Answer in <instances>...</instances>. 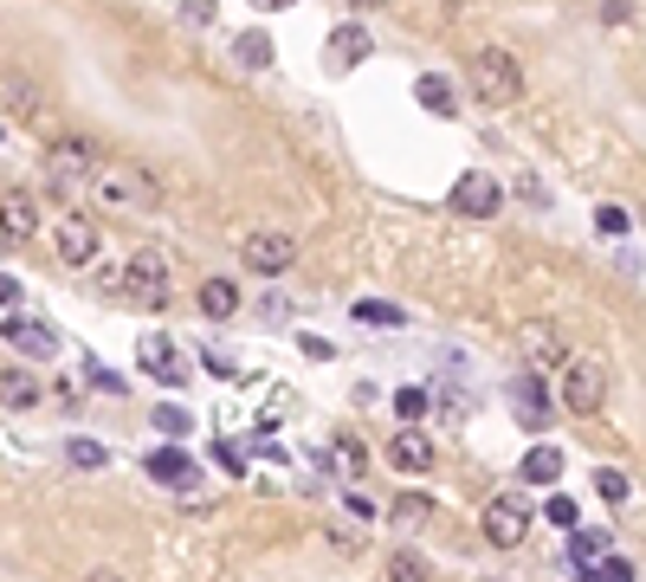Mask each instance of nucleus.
<instances>
[{"label":"nucleus","mask_w":646,"mask_h":582,"mask_svg":"<svg viewBox=\"0 0 646 582\" xmlns=\"http://www.w3.org/2000/svg\"><path fill=\"white\" fill-rule=\"evenodd\" d=\"M466 84H472V97H479V104L504 110V104H517V97H524V66H517V53H504V46H479V53H472V66H466Z\"/></svg>","instance_id":"f257e3e1"},{"label":"nucleus","mask_w":646,"mask_h":582,"mask_svg":"<svg viewBox=\"0 0 646 582\" xmlns=\"http://www.w3.org/2000/svg\"><path fill=\"white\" fill-rule=\"evenodd\" d=\"M608 388H614V375H608L601 357H569L563 382H556V408L563 415H601L608 408Z\"/></svg>","instance_id":"f03ea898"},{"label":"nucleus","mask_w":646,"mask_h":582,"mask_svg":"<svg viewBox=\"0 0 646 582\" xmlns=\"http://www.w3.org/2000/svg\"><path fill=\"white\" fill-rule=\"evenodd\" d=\"M530 524H537V511L524 492H498L492 505H485V544L492 550H517L524 537H530Z\"/></svg>","instance_id":"7ed1b4c3"},{"label":"nucleus","mask_w":646,"mask_h":582,"mask_svg":"<svg viewBox=\"0 0 646 582\" xmlns=\"http://www.w3.org/2000/svg\"><path fill=\"white\" fill-rule=\"evenodd\" d=\"M239 266L259 272V279H285L291 266H297V240H291V233H272V226H266V233H246V240H239Z\"/></svg>","instance_id":"20e7f679"},{"label":"nucleus","mask_w":646,"mask_h":582,"mask_svg":"<svg viewBox=\"0 0 646 582\" xmlns=\"http://www.w3.org/2000/svg\"><path fill=\"white\" fill-rule=\"evenodd\" d=\"M97 168H104V155H97V143H91V137H52V143H46V175H52V182H59V188H66V182H91V175H97Z\"/></svg>","instance_id":"39448f33"},{"label":"nucleus","mask_w":646,"mask_h":582,"mask_svg":"<svg viewBox=\"0 0 646 582\" xmlns=\"http://www.w3.org/2000/svg\"><path fill=\"white\" fill-rule=\"evenodd\" d=\"M117 279H124V298L143 304V311H162V304H168V259H162V253H137Z\"/></svg>","instance_id":"423d86ee"},{"label":"nucleus","mask_w":646,"mask_h":582,"mask_svg":"<svg viewBox=\"0 0 646 582\" xmlns=\"http://www.w3.org/2000/svg\"><path fill=\"white\" fill-rule=\"evenodd\" d=\"M91 188H97L104 208H143V201H155V175L149 168H97Z\"/></svg>","instance_id":"0eeeda50"},{"label":"nucleus","mask_w":646,"mask_h":582,"mask_svg":"<svg viewBox=\"0 0 646 582\" xmlns=\"http://www.w3.org/2000/svg\"><path fill=\"white\" fill-rule=\"evenodd\" d=\"M517 344H524V363L530 369H563L569 363V337H563V324H550V317L517 324Z\"/></svg>","instance_id":"6e6552de"},{"label":"nucleus","mask_w":646,"mask_h":582,"mask_svg":"<svg viewBox=\"0 0 646 582\" xmlns=\"http://www.w3.org/2000/svg\"><path fill=\"white\" fill-rule=\"evenodd\" d=\"M52 240H59V259H66V266H91V259L104 253V226L91 214H66L52 226Z\"/></svg>","instance_id":"1a4fd4ad"},{"label":"nucleus","mask_w":646,"mask_h":582,"mask_svg":"<svg viewBox=\"0 0 646 582\" xmlns=\"http://www.w3.org/2000/svg\"><path fill=\"white\" fill-rule=\"evenodd\" d=\"M504 208V188L498 175H485V168H472V175H459V188H453V214L466 220H492Z\"/></svg>","instance_id":"9d476101"},{"label":"nucleus","mask_w":646,"mask_h":582,"mask_svg":"<svg viewBox=\"0 0 646 582\" xmlns=\"http://www.w3.org/2000/svg\"><path fill=\"white\" fill-rule=\"evenodd\" d=\"M510 415H517L530 434H550V421H556V401L543 395V382H537V375H517V382H510Z\"/></svg>","instance_id":"9b49d317"},{"label":"nucleus","mask_w":646,"mask_h":582,"mask_svg":"<svg viewBox=\"0 0 646 582\" xmlns=\"http://www.w3.org/2000/svg\"><path fill=\"white\" fill-rule=\"evenodd\" d=\"M368 53H375L368 26H362V20H343V26L330 33V46H324V66H330V72H356Z\"/></svg>","instance_id":"f8f14e48"},{"label":"nucleus","mask_w":646,"mask_h":582,"mask_svg":"<svg viewBox=\"0 0 646 582\" xmlns=\"http://www.w3.org/2000/svg\"><path fill=\"white\" fill-rule=\"evenodd\" d=\"M0 337H7L13 350H26V357H52V350H59V330H52L46 317H20V311L0 324Z\"/></svg>","instance_id":"ddd939ff"},{"label":"nucleus","mask_w":646,"mask_h":582,"mask_svg":"<svg viewBox=\"0 0 646 582\" xmlns=\"http://www.w3.org/2000/svg\"><path fill=\"white\" fill-rule=\"evenodd\" d=\"M149 479H155V486L188 492V486H201V466H195L181 446H155V453H149Z\"/></svg>","instance_id":"4468645a"},{"label":"nucleus","mask_w":646,"mask_h":582,"mask_svg":"<svg viewBox=\"0 0 646 582\" xmlns=\"http://www.w3.org/2000/svg\"><path fill=\"white\" fill-rule=\"evenodd\" d=\"M39 233V208H33V195H0V240L7 246H26Z\"/></svg>","instance_id":"2eb2a0df"},{"label":"nucleus","mask_w":646,"mask_h":582,"mask_svg":"<svg viewBox=\"0 0 646 582\" xmlns=\"http://www.w3.org/2000/svg\"><path fill=\"white\" fill-rule=\"evenodd\" d=\"M137 363H143L149 375H162V382H181V357L168 350V337H162V330H149L143 344H137Z\"/></svg>","instance_id":"dca6fc26"},{"label":"nucleus","mask_w":646,"mask_h":582,"mask_svg":"<svg viewBox=\"0 0 646 582\" xmlns=\"http://www.w3.org/2000/svg\"><path fill=\"white\" fill-rule=\"evenodd\" d=\"M324 473H330V479H343V486H356L362 473H368V446H356V440H337V446L324 453Z\"/></svg>","instance_id":"f3484780"},{"label":"nucleus","mask_w":646,"mask_h":582,"mask_svg":"<svg viewBox=\"0 0 646 582\" xmlns=\"http://www.w3.org/2000/svg\"><path fill=\"white\" fill-rule=\"evenodd\" d=\"M517 479H524V486H556V479H563V453H556L550 440H543V446H530V453H524V466H517Z\"/></svg>","instance_id":"a211bd4d"},{"label":"nucleus","mask_w":646,"mask_h":582,"mask_svg":"<svg viewBox=\"0 0 646 582\" xmlns=\"http://www.w3.org/2000/svg\"><path fill=\"white\" fill-rule=\"evenodd\" d=\"M39 395H46V388H39L33 369H0V401H7V408H39Z\"/></svg>","instance_id":"6ab92c4d"},{"label":"nucleus","mask_w":646,"mask_h":582,"mask_svg":"<svg viewBox=\"0 0 646 582\" xmlns=\"http://www.w3.org/2000/svg\"><path fill=\"white\" fill-rule=\"evenodd\" d=\"M388 459H395L401 473H427V466H433V440L408 428V434H395V446H388Z\"/></svg>","instance_id":"aec40b11"},{"label":"nucleus","mask_w":646,"mask_h":582,"mask_svg":"<svg viewBox=\"0 0 646 582\" xmlns=\"http://www.w3.org/2000/svg\"><path fill=\"white\" fill-rule=\"evenodd\" d=\"M414 97L427 104L433 117H453V110H459V91H453L439 72H421V78H414Z\"/></svg>","instance_id":"412c9836"},{"label":"nucleus","mask_w":646,"mask_h":582,"mask_svg":"<svg viewBox=\"0 0 646 582\" xmlns=\"http://www.w3.org/2000/svg\"><path fill=\"white\" fill-rule=\"evenodd\" d=\"M350 317H356V324H375V330H401V324H408V311L388 304V298H356Z\"/></svg>","instance_id":"4be33fe9"},{"label":"nucleus","mask_w":646,"mask_h":582,"mask_svg":"<svg viewBox=\"0 0 646 582\" xmlns=\"http://www.w3.org/2000/svg\"><path fill=\"white\" fill-rule=\"evenodd\" d=\"M427 517H433V499H427V492H401V499L388 505V524H395V531H421Z\"/></svg>","instance_id":"5701e85b"},{"label":"nucleus","mask_w":646,"mask_h":582,"mask_svg":"<svg viewBox=\"0 0 646 582\" xmlns=\"http://www.w3.org/2000/svg\"><path fill=\"white\" fill-rule=\"evenodd\" d=\"M201 311L208 317H233L239 311V286L233 279H201Z\"/></svg>","instance_id":"b1692460"},{"label":"nucleus","mask_w":646,"mask_h":582,"mask_svg":"<svg viewBox=\"0 0 646 582\" xmlns=\"http://www.w3.org/2000/svg\"><path fill=\"white\" fill-rule=\"evenodd\" d=\"M233 59H239L246 72H266V66H272V39L252 26V33H239V39H233Z\"/></svg>","instance_id":"393cba45"},{"label":"nucleus","mask_w":646,"mask_h":582,"mask_svg":"<svg viewBox=\"0 0 646 582\" xmlns=\"http://www.w3.org/2000/svg\"><path fill=\"white\" fill-rule=\"evenodd\" d=\"M601 557H608V531H582V524H575L569 563H575V570H588V563H601Z\"/></svg>","instance_id":"a878e982"},{"label":"nucleus","mask_w":646,"mask_h":582,"mask_svg":"<svg viewBox=\"0 0 646 582\" xmlns=\"http://www.w3.org/2000/svg\"><path fill=\"white\" fill-rule=\"evenodd\" d=\"M381 582H433V570L414 557V550H395V557H388V570H381Z\"/></svg>","instance_id":"bb28decb"},{"label":"nucleus","mask_w":646,"mask_h":582,"mask_svg":"<svg viewBox=\"0 0 646 582\" xmlns=\"http://www.w3.org/2000/svg\"><path fill=\"white\" fill-rule=\"evenodd\" d=\"M582 582H634V563L627 557H601V563H588Z\"/></svg>","instance_id":"cd10ccee"},{"label":"nucleus","mask_w":646,"mask_h":582,"mask_svg":"<svg viewBox=\"0 0 646 582\" xmlns=\"http://www.w3.org/2000/svg\"><path fill=\"white\" fill-rule=\"evenodd\" d=\"M595 492H601L608 505H627V492H634V486H627V473H614V466H601V473H595Z\"/></svg>","instance_id":"c85d7f7f"},{"label":"nucleus","mask_w":646,"mask_h":582,"mask_svg":"<svg viewBox=\"0 0 646 582\" xmlns=\"http://www.w3.org/2000/svg\"><path fill=\"white\" fill-rule=\"evenodd\" d=\"M84 382H91V388H104V395H124V388H130L117 369H104L97 357H84Z\"/></svg>","instance_id":"c756f323"},{"label":"nucleus","mask_w":646,"mask_h":582,"mask_svg":"<svg viewBox=\"0 0 646 582\" xmlns=\"http://www.w3.org/2000/svg\"><path fill=\"white\" fill-rule=\"evenodd\" d=\"M395 415H401V421L414 428V421L427 415V388H401V395H395Z\"/></svg>","instance_id":"7c9ffc66"},{"label":"nucleus","mask_w":646,"mask_h":582,"mask_svg":"<svg viewBox=\"0 0 646 582\" xmlns=\"http://www.w3.org/2000/svg\"><path fill=\"white\" fill-rule=\"evenodd\" d=\"M543 517H550L556 531H575V524H582V511H575V499H563V492H556V499L543 505Z\"/></svg>","instance_id":"2f4dec72"},{"label":"nucleus","mask_w":646,"mask_h":582,"mask_svg":"<svg viewBox=\"0 0 646 582\" xmlns=\"http://www.w3.org/2000/svg\"><path fill=\"white\" fill-rule=\"evenodd\" d=\"M66 459L84 466V473H97V466H104V446H97V440H72V446H66Z\"/></svg>","instance_id":"473e14b6"},{"label":"nucleus","mask_w":646,"mask_h":582,"mask_svg":"<svg viewBox=\"0 0 646 582\" xmlns=\"http://www.w3.org/2000/svg\"><path fill=\"white\" fill-rule=\"evenodd\" d=\"M634 220H627V208H595V233H608V240H621Z\"/></svg>","instance_id":"72a5a7b5"},{"label":"nucleus","mask_w":646,"mask_h":582,"mask_svg":"<svg viewBox=\"0 0 646 582\" xmlns=\"http://www.w3.org/2000/svg\"><path fill=\"white\" fill-rule=\"evenodd\" d=\"M155 428H162V434H188V428H195V421H188V415H181V408H155Z\"/></svg>","instance_id":"f704fd0d"},{"label":"nucleus","mask_w":646,"mask_h":582,"mask_svg":"<svg viewBox=\"0 0 646 582\" xmlns=\"http://www.w3.org/2000/svg\"><path fill=\"white\" fill-rule=\"evenodd\" d=\"M181 20H188V26H208V20H214V0H181Z\"/></svg>","instance_id":"c9c22d12"},{"label":"nucleus","mask_w":646,"mask_h":582,"mask_svg":"<svg viewBox=\"0 0 646 582\" xmlns=\"http://www.w3.org/2000/svg\"><path fill=\"white\" fill-rule=\"evenodd\" d=\"M601 20H608V26H627V20H634V0H608Z\"/></svg>","instance_id":"e433bc0d"},{"label":"nucleus","mask_w":646,"mask_h":582,"mask_svg":"<svg viewBox=\"0 0 646 582\" xmlns=\"http://www.w3.org/2000/svg\"><path fill=\"white\" fill-rule=\"evenodd\" d=\"M279 7H297V0H252V13H279Z\"/></svg>","instance_id":"4c0bfd02"},{"label":"nucleus","mask_w":646,"mask_h":582,"mask_svg":"<svg viewBox=\"0 0 646 582\" xmlns=\"http://www.w3.org/2000/svg\"><path fill=\"white\" fill-rule=\"evenodd\" d=\"M13 298H20V286H13V279H0V304H13Z\"/></svg>","instance_id":"58836bf2"},{"label":"nucleus","mask_w":646,"mask_h":582,"mask_svg":"<svg viewBox=\"0 0 646 582\" xmlns=\"http://www.w3.org/2000/svg\"><path fill=\"white\" fill-rule=\"evenodd\" d=\"M84 582H124V577H117V570H91Z\"/></svg>","instance_id":"ea45409f"},{"label":"nucleus","mask_w":646,"mask_h":582,"mask_svg":"<svg viewBox=\"0 0 646 582\" xmlns=\"http://www.w3.org/2000/svg\"><path fill=\"white\" fill-rule=\"evenodd\" d=\"M356 7H388V0H356Z\"/></svg>","instance_id":"a19ab883"}]
</instances>
